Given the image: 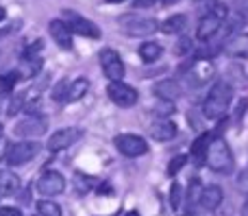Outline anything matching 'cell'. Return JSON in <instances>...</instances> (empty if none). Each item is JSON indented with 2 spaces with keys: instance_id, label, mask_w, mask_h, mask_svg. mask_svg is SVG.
I'll list each match as a JSON object with an SVG mask.
<instances>
[{
  "instance_id": "36",
  "label": "cell",
  "mask_w": 248,
  "mask_h": 216,
  "mask_svg": "<svg viewBox=\"0 0 248 216\" xmlns=\"http://www.w3.org/2000/svg\"><path fill=\"white\" fill-rule=\"evenodd\" d=\"M246 107H248V100H246V99H242V100H240V105H237V118H240L242 114L246 112Z\"/></svg>"
},
{
  "instance_id": "11",
  "label": "cell",
  "mask_w": 248,
  "mask_h": 216,
  "mask_svg": "<svg viewBox=\"0 0 248 216\" xmlns=\"http://www.w3.org/2000/svg\"><path fill=\"white\" fill-rule=\"evenodd\" d=\"M37 190H39V195L48 197V199L61 195L65 190V177L61 173H57V170H46L37 182Z\"/></svg>"
},
{
  "instance_id": "33",
  "label": "cell",
  "mask_w": 248,
  "mask_h": 216,
  "mask_svg": "<svg viewBox=\"0 0 248 216\" xmlns=\"http://www.w3.org/2000/svg\"><path fill=\"white\" fill-rule=\"evenodd\" d=\"M0 216H22V212L13 205H4V208H0Z\"/></svg>"
},
{
  "instance_id": "14",
  "label": "cell",
  "mask_w": 248,
  "mask_h": 216,
  "mask_svg": "<svg viewBox=\"0 0 248 216\" xmlns=\"http://www.w3.org/2000/svg\"><path fill=\"white\" fill-rule=\"evenodd\" d=\"M185 77L189 79L192 85H205V83L214 77V66H211V61H207V59H196L187 68Z\"/></svg>"
},
{
  "instance_id": "27",
  "label": "cell",
  "mask_w": 248,
  "mask_h": 216,
  "mask_svg": "<svg viewBox=\"0 0 248 216\" xmlns=\"http://www.w3.org/2000/svg\"><path fill=\"white\" fill-rule=\"evenodd\" d=\"M22 109H24V94H22V92H20V94H16V96H13V99H11V103H9L7 116H9V118H13V116H16V114H20Z\"/></svg>"
},
{
  "instance_id": "18",
  "label": "cell",
  "mask_w": 248,
  "mask_h": 216,
  "mask_svg": "<svg viewBox=\"0 0 248 216\" xmlns=\"http://www.w3.org/2000/svg\"><path fill=\"white\" fill-rule=\"evenodd\" d=\"M224 52L235 59H248V33L233 35L227 44H224Z\"/></svg>"
},
{
  "instance_id": "20",
  "label": "cell",
  "mask_w": 248,
  "mask_h": 216,
  "mask_svg": "<svg viewBox=\"0 0 248 216\" xmlns=\"http://www.w3.org/2000/svg\"><path fill=\"white\" fill-rule=\"evenodd\" d=\"M87 90H90V79H85V77H77L74 81H70V85H68L65 103H77V100H81L83 96L87 94Z\"/></svg>"
},
{
  "instance_id": "28",
  "label": "cell",
  "mask_w": 248,
  "mask_h": 216,
  "mask_svg": "<svg viewBox=\"0 0 248 216\" xmlns=\"http://www.w3.org/2000/svg\"><path fill=\"white\" fill-rule=\"evenodd\" d=\"M181 201H183V188H181V183H172L170 188V205L172 210H179L181 208Z\"/></svg>"
},
{
  "instance_id": "17",
  "label": "cell",
  "mask_w": 248,
  "mask_h": 216,
  "mask_svg": "<svg viewBox=\"0 0 248 216\" xmlns=\"http://www.w3.org/2000/svg\"><path fill=\"white\" fill-rule=\"evenodd\" d=\"M155 96H159L161 100H168V103H172V100H176L181 94H183V90H181L179 81H174V79H163V81L155 83Z\"/></svg>"
},
{
  "instance_id": "39",
  "label": "cell",
  "mask_w": 248,
  "mask_h": 216,
  "mask_svg": "<svg viewBox=\"0 0 248 216\" xmlns=\"http://www.w3.org/2000/svg\"><path fill=\"white\" fill-rule=\"evenodd\" d=\"M124 216H140V212H135V210H131V212H126Z\"/></svg>"
},
{
  "instance_id": "38",
  "label": "cell",
  "mask_w": 248,
  "mask_h": 216,
  "mask_svg": "<svg viewBox=\"0 0 248 216\" xmlns=\"http://www.w3.org/2000/svg\"><path fill=\"white\" fill-rule=\"evenodd\" d=\"M107 4H120V2H124V0H105Z\"/></svg>"
},
{
  "instance_id": "24",
  "label": "cell",
  "mask_w": 248,
  "mask_h": 216,
  "mask_svg": "<svg viewBox=\"0 0 248 216\" xmlns=\"http://www.w3.org/2000/svg\"><path fill=\"white\" fill-rule=\"evenodd\" d=\"M20 81V74L16 70H7V72H0V92L9 94V92L16 90V83Z\"/></svg>"
},
{
  "instance_id": "23",
  "label": "cell",
  "mask_w": 248,
  "mask_h": 216,
  "mask_svg": "<svg viewBox=\"0 0 248 216\" xmlns=\"http://www.w3.org/2000/svg\"><path fill=\"white\" fill-rule=\"evenodd\" d=\"M161 55H163V48H161V44H157V42H144L140 46V57L146 64H155Z\"/></svg>"
},
{
  "instance_id": "35",
  "label": "cell",
  "mask_w": 248,
  "mask_h": 216,
  "mask_svg": "<svg viewBox=\"0 0 248 216\" xmlns=\"http://www.w3.org/2000/svg\"><path fill=\"white\" fill-rule=\"evenodd\" d=\"M189 46H192V42H189V39H181V42L176 44V52H179V55H187Z\"/></svg>"
},
{
  "instance_id": "13",
  "label": "cell",
  "mask_w": 248,
  "mask_h": 216,
  "mask_svg": "<svg viewBox=\"0 0 248 216\" xmlns=\"http://www.w3.org/2000/svg\"><path fill=\"white\" fill-rule=\"evenodd\" d=\"M48 33H50V37L55 39V44L59 48L72 50V31H70V26L65 24V20H59V17L50 20L48 22Z\"/></svg>"
},
{
  "instance_id": "15",
  "label": "cell",
  "mask_w": 248,
  "mask_h": 216,
  "mask_svg": "<svg viewBox=\"0 0 248 216\" xmlns=\"http://www.w3.org/2000/svg\"><path fill=\"white\" fill-rule=\"evenodd\" d=\"M148 133H150V138L157 140V142H168V140H172L176 135V125L172 120H168V118H161V120L150 125Z\"/></svg>"
},
{
  "instance_id": "5",
  "label": "cell",
  "mask_w": 248,
  "mask_h": 216,
  "mask_svg": "<svg viewBox=\"0 0 248 216\" xmlns=\"http://www.w3.org/2000/svg\"><path fill=\"white\" fill-rule=\"evenodd\" d=\"M37 153H39V142L24 140V142L9 144L7 153H4V160H7L9 166H24V164H29Z\"/></svg>"
},
{
  "instance_id": "30",
  "label": "cell",
  "mask_w": 248,
  "mask_h": 216,
  "mask_svg": "<svg viewBox=\"0 0 248 216\" xmlns=\"http://www.w3.org/2000/svg\"><path fill=\"white\" fill-rule=\"evenodd\" d=\"M68 85H70V83L65 81V79H63V81H59V83L55 85V90H52L50 96H52L55 100H65V94H68Z\"/></svg>"
},
{
  "instance_id": "8",
  "label": "cell",
  "mask_w": 248,
  "mask_h": 216,
  "mask_svg": "<svg viewBox=\"0 0 248 216\" xmlns=\"http://www.w3.org/2000/svg\"><path fill=\"white\" fill-rule=\"evenodd\" d=\"M116 149L124 157H140L148 153V142L137 133H120L116 135Z\"/></svg>"
},
{
  "instance_id": "9",
  "label": "cell",
  "mask_w": 248,
  "mask_h": 216,
  "mask_svg": "<svg viewBox=\"0 0 248 216\" xmlns=\"http://www.w3.org/2000/svg\"><path fill=\"white\" fill-rule=\"evenodd\" d=\"M83 135H85V131L78 129V127H65V129H59L50 135V140H48V151L59 153V151H63V149L77 144Z\"/></svg>"
},
{
  "instance_id": "31",
  "label": "cell",
  "mask_w": 248,
  "mask_h": 216,
  "mask_svg": "<svg viewBox=\"0 0 248 216\" xmlns=\"http://www.w3.org/2000/svg\"><path fill=\"white\" fill-rule=\"evenodd\" d=\"M237 188H240V190H244V192H248V168L242 170V175L237 177Z\"/></svg>"
},
{
  "instance_id": "7",
  "label": "cell",
  "mask_w": 248,
  "mask_h": 216,
  "mask_svg": "<svg viewBox=\"0 0 248 216\" xmlns=\"http://www.w3.org/2000/svg\"><path fill=\"white\" fill-rule=\"evenodd\" d=\"M98 61H100V68H103L105 77L109 79V81H122L124 79V61L120 59V55H118L113 48H103V50L98 52Z\"/></svg>"
},
{
  "instance_id": "16",
  "label": "cell",
  "mask_w": 248,
  "mask_h": 216,
  "mask_svg": "<svg viewBox=\"0 0 248 216\" xmlns=\"http://www.w3.org/2000/svg\"><path fill=\"white\" fill-rule=\"evenodd\" d=\"M224 201V192L220 186H207L201 190V199H198V203L202 205L205 210H209V212H214V210H218L220 205H222Z\"/></svg>"
},
{
  "instance_id": "42",
  "label": "cell",
  "mask_w": 248,
  "mask_h": 216,
  "mask_svg": "<svg viewBox=\"0 0 248 216\" xmlns=\"http://www.w3.org/2000/svg\"><path fill=\"white\" fill-rule=\"evenodd\" d=\"M183 216H189V214H183Z\"/></svg>"
},
{
  "instance_id": "10",
  "label": "cell",
  "mask_w": 248,
  "mask_h": 216,
  "mask_svg": "<svg viewBox=\"0 0 248 216\" xmlns=\"http://www.w3.org/2000/svg\"><path fill=\"white\" fill-rule=\"evenodd\" d=\"M107 94H109V99L116 105H120V107H133V105L137 103V99H140L135 87L124 81H109Z\"/></svg>"
},
{
  "instance_id": "25",
  "label": "cell",
  "mask_w": 248,
  "mask_h": 216,
  "mask_svg": "<svg viewBox=\"0 0 248 216\" xmlns=\"http://www.w3.org/2000/svg\"><path fill=\"white\" fill-rule=\"evenodd\" d=\"M42 68H44V59L39 55L29 57V59H24V64H22V72H24V77H35Z\"/></svg>"
},
{
  "instance_id": "26",
  "label": "cell",
  "mask_w": 248,
  "mask_h": 216,
  "mask_svg": "<svg viewBox=\"0 0 248 216\" xmlns=\"http://www.w3.org/2000/svg\"><path fill=\"white\" fill-rule=\"evenodd\" d=\"M37 212L42 214V216H61V208H59V203H55V201H50V199H42V201H37Z\"/></svg>"
},
{
  "instance_id": "21",
  "label": "cell",
  "mask_w": 248,
  "mask_h": 216,
  "mask_svg": "<svg viewBox=\"0 0 248 216\" xmlns=\"http://www.w3.org/2000/svg\"><path fill=\"white\" fill-rule=\"evenodd\" d=\"M17 188H20V179H17V175L11 173V170H0V197L16 195Z\"/></svg>"
},
{
  "instance_id": "40",
  "label": "cell",
  "mask_w": 248,
  "mask_h": 216,
  "mask_svg": "<svg viewBox=\"0 0 248 216\" xmlns=\"http://www.w3.org/2000/svg\"><path fill=\"white\" fill-rule=\"evenodd\" d=\"M2 135H4V127L0 125V142H2Z\"/></svg>"
},
{
  "instance_id": "19",
  "label": "cell",
  "mask_w": 248,
  "mask_h": 216,
  "mask_svg": "<svg viewBox=\"0 0 248 216\" xmlns=\"http://www.w3.org/2000/svg\"><path fill=\"white\" fill-rule=\"evenodd\" d=\"M209 144H211V133H201L192 142L189 157L194 160V164H198V166L207 164V151H209Z\"/></svg>"
},
{
  "instance_id": "37",
  "label": "cell",
  "mask_w": 248,
  "mask_h": 216,
  "mask_svg": "<svg viewBox=\"0 0 248 216\" xmlns=\"http://www.w3.org/2000/svg\"><path fill=\"white\" fill-rule=\"evenodd\" d=\"M242 216H248V199L244 201V205H242Z\"/></svg>"
},
{
  "instance_id": "1",
  "label": "cell",
  "mask_w": 248,
  "mask_h": 216,
  "mask_svg": "<svg viewBox=\"0 0 248 216\" xmlns=\"http://www.w3.org/2000/svg\"><path fill=\"white\" fill-rule=\"evenodd\" d=\"M231 99H233V87L229 85L227 81H218L209 90L205 103H202V114H205V118H209V120L222 118L224 114H227L229 105H231Z\"/></svg>"
},
{
  "instance_id": "4",
  "label": "cell",
  "mask_w": 248,
  "mask_h": 216,
  "mask_svg": "<svg viewBox=\"0 0 248 216\" xmlns=\"http://www.w3.org/2000/svg\"><path fill=\"white\" fill-rule=\"evenodd\" d=\"M118 26L128 37H148V35L159 31V24L155 17H141V16H122L118 20Z\"/></svg>"
},
{
  "instance_id": "6",
  "label": "cell",
  "mask_w": 248,
  "mask_h": 216,
  "mask_svg": "<svg viewBox=\"0 0 248 216\" xmlns=\"http://www.w3.org/2000/svg\"><path fill=\"white\" fill-rule=\"evenodd\" d=\"M63 20L65 24L70 26V31L77 35H81V37H90V39H98L103 37V33H100V29L94 24L92 20H87L85 16H81V13L77 11H63Z\"/></svg>"
},
{
  "instance_id": "41",
  "label": "cell",
  "mask_w": 248,
  "mask_h": 216,
  "mask_svg": "<svg viewBox=\"0 0 248 216\" xmlns=\"http://www.w3.org/2000/svg\"><path fill=\"white\" fill-rule=\"evenodd\" d=\"M176 0H163V4H174Z\"/></svg>"
},
{
  "instance_id": "12",
  "label": "cell",
  "mask_w": 248,
  "mask_h": 216,
  "mask_svg": "<svg viewBox=\"0 0 248 216\" xmlns=\"http://www.w3.org/2000/svg\"><path fill=\"white\" fill-rule=\"evenodd\" d=\"M46 120H42V118L37 116H29L24 118V120H20L16 125V135H20V138H26V140H33V138H39V135L46 133Z\"/></svg>"
},
{
  "instance_id": "32",
  "label": "cell",
  "mask_w": 248,
  "mask_h": 216,
  "mask_svg": "<svg viewBox=\"0 0 248 216\" xmlns=\"http://www.w3.org/2000/svg\"><path fill=\"white\" fill-rule=\"evenodd\" d=\"M20 22H16V24H9V26H4V29H0V39L2 37H7V35H11V33H16L17 29H20Z\"/></svg>"
},
{
  "instance_id": "3",
  "label": "cell",
  "mask_w": 248,
  "mask_h": 216,
  "mask_svg": "<svg viewBox=\"0 0 248 216\" xmlns=\"http://www.w3.org/2000/svg\"><path fill=\"white\" fill-rule=\"evenodd\" d=\"M224 17H227V7H224L222 2H214L211 9L201 17V22H198L196 37L201 39V42L211 39L216 33H218V29H220V24H222Z\"/></svg>"
},
{
  "instance_id": "29",
  "label": "cell",
  "mask_w": 248,
  "mask_h": 216,
  "mask_svg": "<svg viewBox=\"0 0 248 216\" xmlns=\"http://www.w3.org/2000/svg\"><path fill=\"white\" fill-rule=\"evenodd\" d=\"M185 164H187V155H176V157H172V162L168 164V175H170V177L179 175V170L183 168Z\"/></svg>"
},
{
  "instance_id": "22",
  "label": "cell",
  "mask_w": 248,
  "mask_h": 216,
  "mask_svg": "<svg viewBox=\"0 0 248 216\" xmlns=\"http://www.w3.org/2000/svg\"><path fill=\"white\" fill-rule=\"evenodd\" d=\"M185 26H187V17H185L183 13H176V16H170L168 20H163V24L159 26V29L166 35H176V33H181Z\"/></svg>"
},
{
  "instance_id": "34",
  "label": "cell",
  "mask_w": 248,
  "mask_h": 216,
  "mask_svg": "<svg viewBox=\"0 0 248 216\" xmlns=\"http://www.w3.org/2000/svg\"><path fill=\"white\" fill-rule=\"evenodd\" d=\"M155 2H163V0H133V7L135 9H146V7H153Z\"/></svg>"
},
{
  "instance_id": "43",
  "label": "cell",
  "mask_w": 248,
  "mask_h": 216,
  "mask_svg": "<svg viewBox=\"0 0 248 216\" xmlns=\"http://www.w3.org/2000/svg\"><path fill=\"white\" fill-rule=\"evenodd\" d=\"M37 216H42V214H37Z\"/></svg>"
},
{
  "instance_id": "2",
  "label": "cell",
  "mask_w": 248,
  "mask_h": 216,
  "mask_svg": "<svg viewBox=\"0 0 248 216\" xmlns=\"http://www.w3.org/2000/svg\"><path fill=\"white\" fill-rule=\"evenodd\" d=\"M207 166L214 173H222V175L233 173L235 160H233V151L224 138H211L209 151H207Z\"/></svg>"
}]
</instances>
